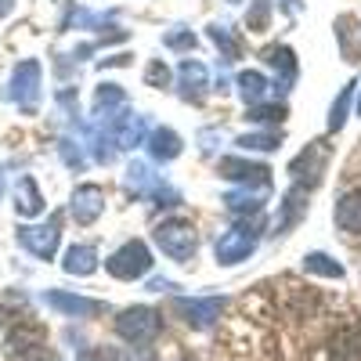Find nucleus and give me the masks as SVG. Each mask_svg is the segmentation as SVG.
Masks as SVG:
<instances>
[{
	"mask_svg": "<svg viewBox=\"0 0 361 361\" xmlns=\"http://www.w3.org/2000/svg\"><path fill=\"white\" fill-rule=\"evenodd\" d=\"M105 267H109L112 279H123V282L145 279L148 271H152V250H148L141 238H130V243H123L105 260Z\"/></svg>",
	"mask_w": 361,
	"mask_h": 361,
	"instance_id": "obj_1",
	"label": "nucleus"
},
{
	"mask_svg": "<svg viewBox=\"0 0 361 361\" xmlns=\"http://www.w3.org/2000/svg\"><path fill=\"white\" fill-rule=\"evenodd\" d=\"M159 329H163V318L152 307H127V311H119V318H116V333L123 336L127 343H134V347L152 343L159 336Z\"/></svg>",
	"mask_w": 361,
	"mask_h": 361,
	"instance_id": "obj_2",
	"label": "nucleus"
},
{
	"mask_svg": "<svg viewBox=\"0 0 361 361\" xmlns=\"http://www.w3.org/2000/svg\"><path fill=\"white\" fill-rule=\"evenodd\" d=\"M40 76H44V69H40L37 58H25V62H18L15 73H11V83H8V90H4V98L15 102L22 112H33L37 102H40Z\"/></svg>",
	"mask_w": 361,
	"mask_h": 361,
	"instance_id": "obj_3",
	"label": "nucleus"
},
{
	"mask_svg": "<svg viewBox=\"0 0 361 361\" xmlns=\"http://www.w3.org/2000/svg\"><path fill=\"white\" fill-rule=\"evenodd\" d=\"M4 354L11 361H37L47 354V333L37 322H18L4 336Z\"/></svg>",
	"mask_w": 361,
	"mask_h": 361,
	"instance_id": "obj_4",
	"label": "nucleus"
},
{
	"mask_svg": "<svg viewBox=\"0 0 361 361\" xmlns=\"http://www.w3.org/2000/svg\"><path fill=\"white\" fill-rule=\"evenodd\" d=\"M156 246L170 257V260H180V264H188L195 257V246H199V238H195V228L188 221H163L156 228Z\"/></svg>",
	"mask_w": 361,
	"mask_h": 361,
	"instance_id": "obj_5",
	"label": "nucleus"
},
{
	"mask_svg": "<svg viewBox=\"0 0 361 361\" xmlns=\"http://www.w3.org/2000/svg\"><path fill=\"white\" fill-rule=\"evenodd\" d=\"M257 224H235V228H228L221 238H217V246H214V253H217V264H238V260H246L253 250H257Z\"/></svg>",
	"mask_w": 361,
	"mask_h": 361,
	"instance_id": "obj_6",
	"label": "nucleus"
},
{
	"mask_svg": "<svg viewBox=\"0 0 361 361\" xmlns=\"http://www.w3.org/2000/svg\"><path fill=\"white\" fill-rule=\"evenodd\" d=\"M173 311L185 318L192 329H209L221 311H224V300L221 296H177L173 300Z\"/></svg>",
	"mask_w": 361,
	"mask_h": 361,
	"instance_id": "obj_7",
	"label": "nucleus"
},
{
	"mask_svg": "<svg viewBox=\"0 0 361 361\" xmlns=\"http://www.w3.org/2000/svg\"><path fill=\"white\" fill-rule=\"evenodd\" d=\"M18 243L22 250H29L40 260H51L58 253V243H62V231H58V217H51L47 224H22L18 228Z\"/></svg>",
	"mask_w": 361,
	"mask_h": 361,
	"instance_id": "obj_8",
	"label": "nucleus"
},
{
	"mask_svg": "<svg viewBox=\"0 0 361 361\" xmlns=\"http://www.w3.org/2000/svg\"><path fill=\"white\" fill-rule=\"evenodd\" d=\"M127 188L137 192V195H156L159 206H177V202H180V195H177L170 185H163V180L148 170L145 163H130V166H127Z\"/></svg>",
	"mask_w": 361,
	"mask_h": 361,
	"instance_id": "obj_9",
	"label": "nucleus"
},
{
	"mask_svg": "<svg viewBox=\"0 0 361 361\" xmlns=\"http://www.w3.org/2000/svg\"><path fill=\"white\" fill-rule=\"evenodd\" d=\"M44 300L54 307V311H62L69 318H94L105 311L102 300H87V296H76V293H62V289H47Z\"/></svg>",
	"mask_w": 361,
	"mask_h": 361,
	"instance_id": "obj_10",
	"label": "nucleus"
},
{
	"mask_svg": "<svg viewBox=\"0 0 361 361\" xmlns=\"http://www.w3.org/2000/svg\"><path fill=\"white\" fill-rule=\"evenodd\" d=\"M105 209V192L98 185H80L73 192V202H69V214L76 224H94Z\"/></svg>",
	"mask_w": 361,
	"mask_h": 361,
	"instance_id": "obj_11",
	"label": "nucleus"
},
{
	"mask_svg": "<svg viewBox=\"0 0 361 361\" xmlns=\"http://www.w3.org/2000/svg\"><path fill=\"white\" fill-rule=\"evenodd\" d=\"M145 134H148L145 116H137V112L112 116V137H116V148H134V145L145 141Z\"/></svg>",
	"mask_w": 361,
	"mask_h": 361,
	"instance_id": "obj_12",
	"label": "nucleus"
},
{
	"mask_svg": "<svg viewBox=\"0 0 361 361\" xmlns=\"http://www.w3.org/2000/svg\"><path fill=\"white\" fill-rule=\"evenodd\" d=\"M221 177H228V180H243V185H267V166L264 163H246V159H235V156H228V159H221Z\"/></svg>",
	"mask_w": 361,
	"mask_h": 361,
	"instance_id": "obj_13",
	"label": "nucleus"
},
{
	"mask_svg": "<svg viewBox=\"0 0 361 361\" xmlns=\"http://www.w3.org/2000/svg\"><path fill=\"white\" fill-rule=\"evenodd\" d=\"M15 209L22 217H40L44 214V195H40L33 177H18V185H15Z\"/></svg>",
	"mask_w": 361,
	"mask_h": 361,
	"instance_id": "obj_14",
	"label": "nucleus"
},
{
	"mask_svg": "<svg viewBox=\"0 0 361 361\" xmlns=\"http://www.w3.org/2000/svg\"><path fill=\"white\" fill-rule=\"evenodd\" d=\"M62 271L66 275H80V279L94 275L98 271V250L94 246H69L66 260H62Z\"/></svg>",
	"mask_w": 361,
	"mask_h": 361,
	"instance_id": "obj_15",
	"label": "nucleus"
},
{
	"mask_svg": "<svg viewBox=\"0 0 361 361\" xmlns=\"http://www.w3.org/2000/svg\"><path fill=\"white\" fill-rule=\"evenodd\" d=\"M177 76H180V94L199 102L202 90H206V66H202V62H192V58H185V62H180V69H177Z\"/></svg>",
	"mask_w": 361,
	"mask_h": 361,
	"instance_id": "obj_16",
	"label": "nucleus"
},
{
	"mask_svg": "<svg viewBox=\"0 0 361 361\" xmlns=\"http://www.w3.org/2000/svg\"><path fill=\"white\" fill-rule=\"evenodd\" d=\"M148 152H152V159H159V163H170V159L180 156V137L170 127H159V130L148 134Z\"/></svg>",
	"mask_w": 361,
	"mask_h": 361,
	"instance_id": "obj_17",
	"label": "nucleus"
},
{
	"mask_svg": "<svg viewBox=\"0 0 361 361\" xmlns=\"http://www.w3.org/2000/svg\"><path fill=\"white\" fill-rule=\"evenodd\" d=\"M336 224L350 235H361V192H347L336 202Z\"/></svg>",
	"mask_w": 361,
	"mask_h": 361,
	"instance_id": "obj_18",
	"label": "nucleus"
},
{
	"mask_svg": "<svg viewBox=\"0 0 361 361\" xmlns=\"http://www.w3.org/2000/svg\"><path fill=\"white\" fill-rule=\"evenodd\" d=\"M264 192H267V185H257L253 192H250V185H246L243 192H231L224 202H228L231 214H260V206H264Z\"/></svg>",
	"mask_w": 361,
	"mask_h": 361,
	"instance_id": "obj_19",
	"label": "nucleus"
},
{
	"mask_svg": "<svg viewBox=\"0 0 361 361\" xmlns=\"http://www.w3.org/2000/svg\"><path fill=\"white\" fill-rule=\"evenodd\" d=\"M333 357L336 361H361V333L357 329H343V333H336Z\"/></svg>",
	"mask_w": 361,
	"mask_h": 361,
	"instance_id": "obj_20",
	"label": "nucleus"
},
{
	"mask_svg": "<svg viewBox=\"0 0 361 361\" xmlns=\"http://www.w3.org/2000/svg\"><path fill=\"white\" fill-rule=\"evenodd\" d=\"M304 271L307 275H322V279H343V264H336L329 253H307Z\"/></svg>",
	"mask_w": 361,
	"mask_h": 361,
	"instance_id": "obj_21",
	"label": "nucleus"
},
{
	"mask_svg": "<svg viewBox=\"0 0 361 361\" xmlns=\"http://www.w3.org/2000/svg\"><path fill=\"white\" fill-rule=\"evenodd\" d=\"M123 102H127L123 87H119V83H102L98 94H94V112L98 116H112V109H119Z\"/></svg>",
	"mask_w": 361,
	"mask_h": 361,
	"instance_id": "obj_22",
	"label": "nucleus"
},
{
	"mask_svg": "<svg viewBox=\"0 0 361 361\" xmlns=\"http://www.w3.org/2000/svg\"><path fill=\"white\" fill-rule=\"evenodd\" d=\"M238 94H243V102L246 105H260V98L267 94V80L260 76V73H243L238 76Z\"/></svg>",
	"mask_w": 361,
	"mask_h": 361,
	"instance_id": "obj_23",
	"label": "nucleus"
},
{
	"mask_svg": "<svg viewBox=\"0 0 361 361\" xmlns=\"http://www.w3.org/2000/svg\"><path fill=\"white\" fill-rule=\"evenodd\" d=\"M354 87H357V83H347V87L340 90V98H336L333 112H329V130H340V127L347 123V109H350V94H354Z\"/></svg>",
	"mask_w": 361,
	"mask_h": 361,
	"instance_id": "obj_24",
	"label": "nucleus"
},
{
	"mask_svg": "<svg viewBox=\"0 0 361 361\" xmlns=\"http://www.w3.org/2000/svg\"><path fill=\"white\" fill-rule=\"evenodd\" d=\"M246 119H253V123H282L286 105H250Z\"/></svg>",
	"mask_w": 361,
	"mask_h": 361,
	"instance_id": "obj_25",
	"label": "nucleus"
},
{
	"mask_svg": "<svg viewBox=\"0 0 361 361\" xmlns=\"http://www.w3.org/2000/svg\"><path fill=\"white\" fill-rule=\"evenodd\" d=\"M238 145L246 148H253V152H271V148H279V134L275 130H267V134H246V137H238Z\"/></svg>",
	"mask_w": 361,
	"mask_h": 361,
	"instance_id": "obj_26",
	"label": "nucleus"
},
{
	"mask_svg": "<svg viewBox=\"0 0 361 361\" xmlns=\"http://www.w3.org/2000/svg\"><path fill=\"white\" fill-rule=\"evenodd\" d=\"M267 62L275 66V69H282V73H286V80H293L296 62H293V51H289V47H271V51H267Z\"/></svg>",
	"mask_w": 361,
	"mask_h": 361,
	"instance_id": "obj_27",
	"label": "nucleus"
},
{
	"mask_svg": "<svg viewBox=\"0 0 361 361\" xmlns=\"http://www.w3.org/2000/svg\"><path fill=\"white\" fill-rule=\"evenodd\" d=\"M209 40H214L224 54H228V62L231 58H238V44L231 40V33H228V25H209Z\"/></svg>",
	"mask_w": 361,
	"mask_h": 361,
	"instance_id": "obj_28",
	"label": "nucleus"
},
{
	"mask_svg": "<svg viewBox=\"0 0 361 361\" xmlns=\"http://www.w3.org/2000/svg\"><path fill=\"white\" fill-rule=\"evenodd\" d=\"M76 361H119V354L112 347H87L76 354Z\"/></svg>",
	"mask_w": 361,
	"mask_h": 361,
	"instance_id": "obj_29",
	"label": "nucleus"
},
{
	"mask_svg": "<svg viewBox=\"0 0 361 361\" xmlns=\"http://www.w3.org/2000/svg\"><path fill=\"white\" fill-rule=\"evenodd\" d=\"M145 80H148V87H166L170 83V69L163 62H152V66H148V73H145Z\"/></svg>",
	"mask_w": 361,
	"mask_h": 361,
	"instance_id": "obj_30",
	"label": "nucleus"
},
{
	"mask_svg": "<svg viewBox=\"0 0 361 361\" xmlns=\"http://www.w3.org/2000/svg\"><path fill=\"white\" fill-rule=\"evenodd\" d=\"M166 47H177V51L195 47V37H192V33H170V37H166Z\"/></svg>",
	"mask_w": 361,
	"mask_h": 361,
	"instance_id": "obj_31",
	"label": "nucleus"
},
{
	"mask_svg": "<svg viewBox=\"0 0 361 361\" xmlns=\"http://www.w3.org/2000/svg\"><path fill=\"white\" fill-rule=\"evenodd\" d=\"M62 156H66V163H69V166H76V170L87 163V159L80 156V148H73V141H62Z\"/></svg>",
	"mask_w": 361,
	"mask_h": 361,
	"instance_id": "obj_32",
	"label": "nucleus"
},
{
	"mask_svg": "<svg viewBox=\"0 0 361 361\" xmlns=\"http://www.w3.org/2000/svg\"><path fill=\"white\" fill-rule=\"evenodd\" d=\"M264 22H267V0H257V11L250 18V29H264Z\"/></svg>",
	"mask_w": 361,
	"mask_h": 361,
	"instance_id": "obj_33",
	"label": "nucleus"
},
{
	"mask_svg": "<svg viewBox=\"0 0 361 361\" xmlns=\"http://www.w3.org/2000/svg\"><path fill=\"white\" fill-rule=\"evenodd\" d=\"M148 289H156V293H163V289H173V282H166V279H152V282H148Z\"/></svg>",
	"mask_w": 361,
	"mask_h": 361,
	"instance_id": "obj_34",
	"label": "nucleus"
},
{
	"mask_svg": "<svg viewBox=\"0 0 361 361\" xmlns=\"http://www.w3.org/2000/svg\"><path fill=\"white\" fill-rule=\"evenodd\" d=\"M15 11V0H0V18H8Z\"/></svg>",
	"mask_w": 361,
	"mask_h": 361,
	"instance_id": "obj_35",
	"label": "nucleus"
},
{
	"mask_svg": "<svg viewBox=\"0 0 361 361\" xmlns=\"http://www.w3.org/2000/svg\"><path fill=\"white\" fill-rule=\"evenodd\" d=\"M37 361H58V357H54V354L47 350V354H44V357H37Z\"/></svg>",
	"mask_w": 361,
	"mask_h": 361,
	"instance_id": "obj_36",
	"label": "nucleus"
},
{
	"mask_svg": "<svg viewBox=\"0 0 361 361\" xmlns=\"http://www.w3.org/2000/svg\"><path fill=\"white\" fill-rule=\"evenodd\" d=\"M357 116H361V98H357Z\"/></svg>",
	"mask_w": 361,
	"mask_h": 361,
	"instance_id": "obj_37",
	"label": "nucleus"
}]
</instances>
